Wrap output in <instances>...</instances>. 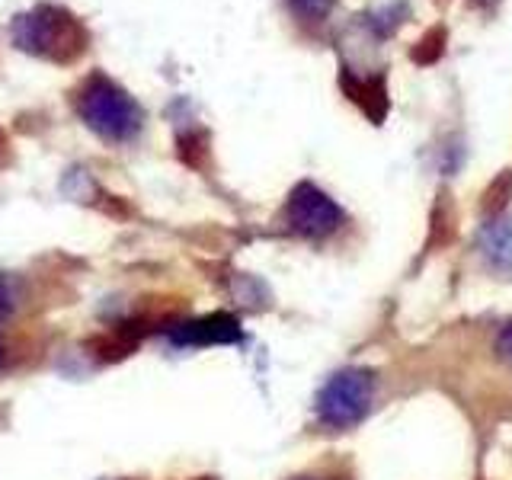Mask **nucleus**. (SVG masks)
<instances>
[{"label": "nucleus", "instance_id": "nucleus-11", "mask_svg": "<svg viewBox=\"0 0 512 480\" xmlns=\"http://www.w3.org/2000/svg\"><path fill=\"white\" fill-rule=\"evenodd\" d=\"M288 4H292L295 16H301L304 23H324L336 7V0H288Z\"/></svg>", "mask_w": 512, "mask_h": 480}, {"label": "nucleus", "instance_id": "nucleus-4", "mask_svg": "<svg viewBox=\"0 0 512 480\" xmlns=\"http://www.w3.org/2000/svg\"><path fill=\"white\" fill-rule=\"evenodd\" d=\"M282 221L292 234L320 240L330 237L343 224V208L314 183H298L282 208Z\"/></svg>", "mask_w": 512, "mask_h": 480}, {"label": "nucleus", "instance_id": "nucleus-10", "mask_svg": "<svg viewBox=\"0 0 512 480\" xmlns=\"http://www.w3.org/2000/svg\"><path fill=\"white\" fill-rule=\"evenodd\" d=\"M509 196H512V170L500 173V176H496V180L487 186L484 202H480V208H484V215H487V218H500V215H503V208H506V202H509Z\"/></svg>", "mask_w": 512, "mask_h": 480}, {"label": "nucleus", "instance_id": "nucleus-1", "mask_svg": "<svg viewBox=\"0 0 512 480\" xmlns=\"http://www.w3.org/2000/svg\"><path fill=\"white\" fill-rule=\"evenodd\" d=\"M10 36L20 52L52 64H74L90 48L87 26L71 10L55 4H39L20 13L10 26Z\"/></svg>", "mask_w": 512, "mask_h": 480}, {"label": "nucleus", "instance_id": "nucleus-5", "mask_svg": "<svg viewBox=\"0 0 512 480\" xmlns=\"http://www.w3.org/2000/svg\"><path fill=\"white\" fill-rule=\"evenodd\" d=\"M340 87L346 93V100H352L362 116L372 122V125H381L388 119V109H391V100H388V77L384 71L378 74H356L352 68H340Z\"/></svg>", "mask_w": 512, "mask_h": 480}, {"label": "nucleus", "instance_id": "nucleus-14", "mask_svg": "<svg viewBox=\"0 0 512 480\" xmlns=\"http://www.w3.org/2000/svg\"><path fill=\"white\" fill-rule=\"evenodd\" d=\"M471 4H484V0H471ZM493 4H496V0H490V10H493Z\"/></svg>", "mask_w": 512, "mask_h": 480}, {"label": "nucleus", "instance_id": "nucleus-13", "mask_svg": "<svg viewBox=\"0 0 512 480\" xmlns=\"http://www.w3.org/2000/svg\"><path fill=\"white\" fill-rule=\"evenodd\" d=\"M496 352H500V359L512 365V320L500 330V336H496Z\"/></svg>", "mask_w": 512, "mask_h": 480}, {"label": "nucleus", "instance_id": "nucleus-12", "mask_svg": "<svg viewBox=\"0 0 512 480\" xmlns=\"http://www.w3.org/2000/svg\"><path fill=\"white\" fill-rule=\"evenodd\" d=\"M16 308H20V282H16V276L0 272V324L13 317Z\"/></svg>", "mask_w": 512, "mask_h": 480}, {"label": "nucleus", "instance_id": "nucleus-3", "mask_svg": "<svg viewBox=\"0 0 512 480\" xmlns=\"http://www.w3.org/2000/svg\"><path fill=\"white\" fill-rule=\"evenodd\" d=\"M372 388H375V378L368 368L336 372L324 384V391L317 394V420L330 429L356 426L368 413V404H372Z\"/></svg>", "mask_w": 512, "mask_h": 480}, {"label": "nucleus", "instance_id": "nucleus-8", "mask_svg": "<svg viewBox=\"0 0 512 480\" xmlns=\"http://www.w3.org/2000/svg\"><path fill=\"white\" fill-rule=\"evenodd\" d=\"M458 234V218H455V205L448 202V192L442 189L436 205H432V228H429V250L432 247H445L452 244Z\"/></svg>", "mask_w": 512, "mask_h": 480}, {"label": "nucleus", "instance_id": "nucleus-9", "mask_svg": "<svg viewBox=\"0 0 512 480\" xmlns=\"http://www.w3.org/2000/svg\"><path fill=\"white\" fill-rule=\"evenodd\" d=\"M445 45H448V29L445 26H432V29L423 32L420 42L410 48V61L420 64V68H423V64H436L445 55Z\"/></svg>", "mask_w": 512, "mask_h": 480}, {"label": "nucleus", "instance_id": "nucleus-6", "mask_svg": "<svg viewBox=\"0 0 512 480\" xmlns=\"http://www.w3.org/2000/svg\"><path fill=\"white\" fill-rule=\"evenodd\" d=\"M240 327L231 314H212L202 320H192L173 330V343L183 346H221V343H237Z\"/></svg>", "mask_w": 512, "mask_h": 480}, {"label": "nucleus", "instance_id": "nucleus-15", "mask_svg": "<svg viewBox=\"0 0 512 480\" xmlns=\"http://www.w3.org/2000/svg\"><path fill=\"white\" fill-rule=\"evenodd\" d=\"M0 359H4V352H0Z\"/></svg>", "mask_w": 512, "mask_h": 480}, {"label": "nucleus", "instance_id": "nucleus-7", "mask_svg": "<svg viewBox=\"0 0 512 480\" xmlns=\"http://www.w3.org/2000/svg\"><path fill=\"white\" fill-rule=\"evenodd\" d=\"M480 250L496 269H512V218H493L480 231Z\"/></svg>", "mask_w": 512, "mask_h": 480}, {"label": "nucleus", "instance_id": "nucleus-2", "mask_svg": "<svg viewBox=\"0 0 512 480\" xmlns=\"http://www.w3.org/2000/svg\"><path fill=\"white\" fill-rule=\"evenodd\" d=\"M74 112L90 132H96L103 141L125 144L141 132L144 112L132 100V93L122 90L116 80L106 74H90L71 96Z\"/></svg>", "mask_w": 512, "mask_h": 480}]
</instances>
